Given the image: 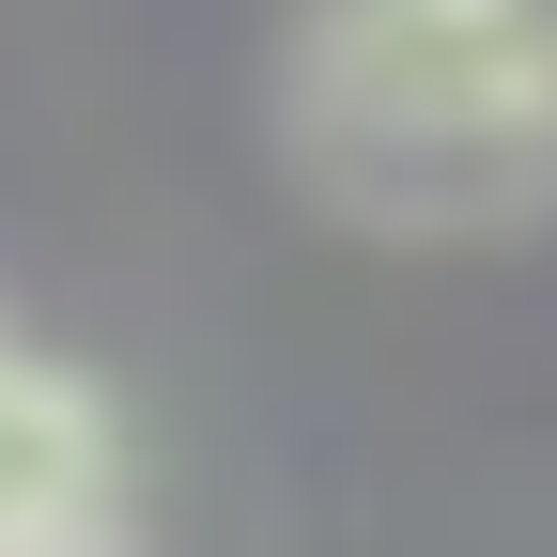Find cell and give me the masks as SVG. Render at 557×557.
I'll use <instances>...</instances> for the list:
<instances>
[{
  "label": "cell",
  "mask_w": 557,
  "mask_h": 557,
  "mask_svg": "<svg viewBox=\"0 0 557 557\" xmlns=\"http://www.w3.org/2000/svg\"><path fill=\"white\" fill-rule=\"evenodd\" d=\"M78 527H109V418L32 341H0V542H78Z\"/></svg>",
  "instance_id": "obj_2"
},
{
  "label": "cell",
  "mask_w": 557,
  "mask_h": 557,
  "mask_svg": "<svg viewBox=\"0 0 557 557\" xmlns=\"http://www.w3.org/2000/svg\"><path fill=\"white\" fill-rule=\"evenodd\" d=\"M278 139L357 233L557 218V0H310Z\"/></svg>",
  "instance_id": "obj_1"
}]
</instances>
